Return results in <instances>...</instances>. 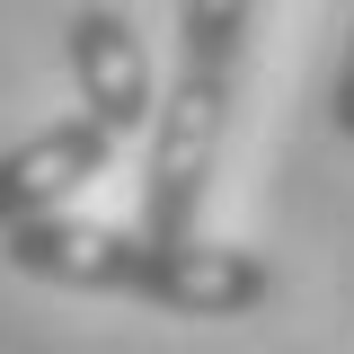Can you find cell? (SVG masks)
<instances>
[{"label":"cell","mask_w":354,"mask_h":354,"mask_svg":"<svg viewBox=\"0 0 354 354\" xmlns=\"http://www.w3.org/2000/svg\"><path fill=\"white\" fill-rule=\"evenodd\" d=\"M0 248L36 283L97 292V301H151L169 319H248L274 301V266L257 248H221V239H151V230L62 213V221L9 230Z\"/></svg>","instance_id":"cell-1"},{"label":"cell","mask_w":354,"mask_h":354,"mask_svg":"<svg viewBox=\"0 0 354 354\" xmlns=\"http://www.w3.org/2000/svg\"><path fill=\"white\" fill-rule=\"evenodd\" d=\"M248 27H257V0H177V80L160 88V124L142 142V230L151 239H195L221 124L239 97Z\"/></svg>","instance_id":"cell-2"},{"label":"cell","mask_w":354,"mask_h":354,"mask_svg":"<svg viewBox=\"0 0 354 354\" xmlns=\"http://www.w3.org/2000/svg\"><path fill=\"white\" fill-rule=\"evenodd\" d=\"M106 169H115V133L97 115H62V124L9 142L0 151V239L27 221H62Z\"/></svg>","instance_id":"cell-3"},{"label":"cell","mask_w":354,"mask_h":354,"mask_svg":"<svg viewBox=\"0 0 354 354\" xmlns=\"http://www.w3.org/2000/svg\"><path fill=\"white\" fill-rule=\"evenodd\" d=\"M62 62L80 80V115H97L115 142H151L160 97H151V53H142L124 9H71L62 18Z\"/></svg>","instance_id":"cell-4"},{"label":"cell","mask_w":354,"mask_h":354,"mask_svg":"<svg viewBox=\"0 0 354 354\" xmlns=\"http://www.w3.org/2000/svg\"><path fill=\"white\" fill-rule=\"evenodd\" d=\"M328 115H337V133L354 142V36H346V62H337V88H328Z\"/></svg>","instance_id":"cell-5"}]
</instances>
